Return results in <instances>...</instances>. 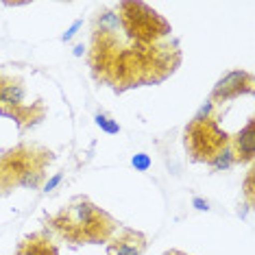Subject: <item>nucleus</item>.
Instances as JSON below:
<instances>
[{
	"label": "nucleus",
	"mask_w": 255,
	"mask_h": 255,
	"mask_svg": "<svg viewBox=\"0 0 255 255\" xmlns=\"http://www.w3.org/2000/svg\"><path fill=\"white\" fill-rule=\"evenodd\" d=\"M46 223L72 245H101L112 240L118 231V223L88 196L72 199Z\"/></svg>",
	"instance_id": "obj_1"
},
{
	"label": "nucleus",
	"mask_w": 255,
	"mask_h": 255,
	"mask_svg": "<svg viewBox=\"0 0 255 255\" xmlns=\"http://www.w3.org/2000/svg\"><path fill=\"white\" fill-rule=\"evenodd\" d=\"M229 150L234 155V161L240 164H251L255 155V120L249 118V123L242 127L229 140Z\"/></svg>",
	"instance_id": "obj_8"
},
{
	"label": "nucleus",
	"mask_w": 255,
	"mask_h": 255,
	"mask_svg": "<svg viewBox=\"0 0 255 255\" xmlns=\"http://www.w3.org/2000/svg\"><path fill=\"white\" fill-rule=\"evenodd\" d=\"M253 92V74L247 70H231L218 83L214 85L210 101L212 103H227L242 94H251Z\"/></svg>",
	"instance_id": "obj_6"
},
{
	"label": "nucleus",
	"mask_w": 255,
	"mask_h": 255,
	"mask_svg": "<svg viewBox=\"0 0 255 255\" xmlns=\"http://www.w3.org/2000/svg\"><path fill=\"white\" fill-rule=\"evenodd\" d=\"M15 255H59L57 247L50 242V238L39 231V234H31L18 245Z\"/></svg>",
	"instance_id": "obj_9"
},
{
	"label": "nucleus",
	"mask_w": 255,
	"mask_h": 255,
	"mask_svg": "<svg viewBox=\"0 0 255 255\" xmlns=\"http://www.w3.org/2000/svg\"><path fill=\"white\" fill-rule=\"evenodd\" d=\"M118 18L131 42L153 46L170 35V24L146 2H120Z\"/></svg>",
	"instance_id": "obj_3"
},
{
	"label": "nucleus",
	"mask_w": 255,
	"mask_h": 255,
	"mask_svg": "<svg viewBox=\"0 0 255 255\" xmlns=\"http://www.w3.org/2000/svg\"><path fill=\"white\" fill-rule=\"evenodd\" d=\"M94 123H96V127H101L105 133H109V135H116V133H120V125L116 123L114 118H109L107 114H96L94 116Z\"/></svg>",
	"instance_id": "obj_12"
},
{
	"label": "nucleus",
	"mask_w": 255,
	"mask_h": 255,
	"mask_svg": "<svg viewBox=\"0 0 255 255\" xmlns=\"http://www.w3.org/2000/svg\"><path fill=\"white\" fill-rule=\"evenodd\" d=\"M131 166L135 168L137 172H146V170H150V166H153V159H150V155H146V153H137L131 157Z\"/></svg>",
	"instance_id": "obj_13"
},
{
	"label": "nucleus",
	"mask_w": 255,
	"mask_h": 255,
	"mask_svg": "<svg viewBox=\"0 0 255 255\" xmlns=\"http://www.w3.org/2000/svg\"><path fill=\"white\" fill-rule=\"evenodd\" d=\"M183 144L192 161L210 164L225 146H229V135L218 127L216 120L194 123L190 120L183 133Z\"/></svg>",
	"instance_id": "obj_5"
},
{
	"label": "nucleus",
	"mask_w": 255,
	"mask_h": 255,
	"mask_svg": "<svg viewBox=\"0 0 255 255\" xmlns=\"http://www.w3.org/2000/svg\"><path fill=\"white\" fill-rule=\"evenodd\" d=\"M0 116L15 120L20 129H28L44 120L46 105L42 101L28 103L24 81L13 74L0 72Z\"/></svg>",
	"instance_id": "obj_4"
},
{
	"label": "nucleus",
	"mask_w": 255,
	"mask_h": 255,
	"mask_svg": "<svg viewBox=\"0 0 255 255\" xmlns=\"http://www.w3.org/2000/svg\"><path fill=\"white\" fill-rule=\"evenodd\" d=\"M166 255H185V253H181V251H170V253H166Z\"/></svg>",
	"instance_id": "obj_19"
},
{
	"label": "nucleus",
	"mask_w": 255,
	"mask_h": 255,
	"mask_svg": "<svg viewBox=\"0 0 255 255\" xmlns=\"http://www.w3.org/2000/svg\"><path fill=\"white\" fill-rule=\"evenodd\" d=\"M72 55L74 57H83L85 55V46L83 44H77V46H74V50H72Z\"/></svg>",
	"instance_id": "obj_18"
},
{
	"label": "nucleus",
	"mask_w": 255,
	"mask_h": 255,
	"mask_svg": "<svg viewBox=\"0 0 255 255\" xmlns=\"http://www.w3.org/2000/svg\"><path fill=\"white\" fill-rule=\"evenodd\" d=\"M146 251V236L135 229H123L112 238L107 255H144Z\"/></svg>",
	"instance_id": "obj_7"
},
{
	"label": "nucleus",
	"mask_w": 255,
	"mask_h": 255,
	"mask_svg": "<svg viewBox=\"0 0 255 255\" xmlns=\"http://www.w3.org/2000/svg\"><path fill=\"white\" fill-rule=\"evenodd\" d=\"M234 164H236V161H234V155H231L229 146H225V148L216 155V157L210 161V166L214 168V170H229V168L234 166Z\"/></svg>",
	"instance_id": "obj_10"
},
{
	"label": "nucleus",
	"mask_w": 255,
	"mask_h": 255,
	"mask_svg": "<svg viewBox=\"0 0 255 255\" xmlns=\"http://www.w3.org/2000/svg\"><path fill=\"white\" fill-rule=\"evenodd\" d=\"M253 168H249V172H247V179H245V196H247V205L249 207H253L255 205V199H253Z\"/></svg>",
	"instance_id": "obj_14"
},
{
	"label": "nucleus",
	"mask_w": 255,
	"mask_h": 255,
	"mask_svg": "<svg viewBox=\"0 0 255 255\" xmlns=\"http://www.w3.org/2000/svg\"><path fill=\"white\" fill-rule=\"evenodd\" d=\"M81 26H83V20H81V18H79V20H74V22H72V26L61 35V42H70V39L79 33V28H81Z\"/></svg>",
	"instance_id": "obj_15"
},
{
	"label": "nucleus",
	"mask_w": 255,
	"mask_h": 255,
	"mask_svg": "<svg viewBox=\"0 0 255 255\" xmlns=\"http://www.w3.org/2000/svg\"><path fill=\"white\" fill-rule=\"evenodd\" d=\"M218 116V109H216V103H212L210 98H207L205 103L199 107V112L194 114V123H205V120H216Z\"/></svg>",
	"instance_id": "obj_11"
},
{
	"label": "nucleus",
	"mask_w": 255,
	"mask_h": 255,
	"mask_svg": "<svg viewBox=\"0 0 255 255\" xmlns=\"http://www.w3.org/2000/svg\"><path fill=\"white\" fill-rule=\"evenodd\" d=\"M61 179H63V172H57V175H53V177L48 179V181L44 183V192H53L57 185L61 183Z\"/></svg>",
	"instance_id": "obj_16"
},
{
	"label": "nucleus",
	"mask_w": 255,
	"mask_h": 255,
	"mask_svg": "<svg viewBox=\"0 0 255 255\" xmlns=\"http://www.w3.org/2000/svg\"><path fill=\"white\" fill-rule=\"evenodd\" d=\"M192 207H194V210H199V212H210V201L201 199V196H194V199H192Z\"/></svg>",
	"instance_id": "obj_17"
},
{
	"label": "nucleus",
	"mask_w": 255,
	"mask_h": 255,
	"mask_svg": "<svg viewBox=\"0 0 255 255\" xmlns=\"http://www.w3.org/2000/svg\"><path fill=\"white\" fill-rule=\"evenodd\" d=\"M53 157V150L37 144H18L15 148L2 153L0 155V194H7L13 188H39Z\"/></svg>",
	"instance_id": "obj_2"
}]
</instances>
